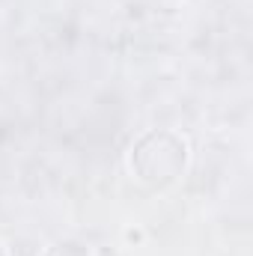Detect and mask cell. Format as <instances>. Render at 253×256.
<instances>
[{"instance_id":"cell-1","label":"cell","mask_w":253,"mask_h":256,"mask_svg":"<svg viewBox=\"0 0 253 256\" xmlns=\"http://www.w3.org/2000/svg\"><path fill=\"white\" fill-rule=\"evenodd\" d=\"M155 3H158V0H155Z\"/></svg>"}]
</instances>
